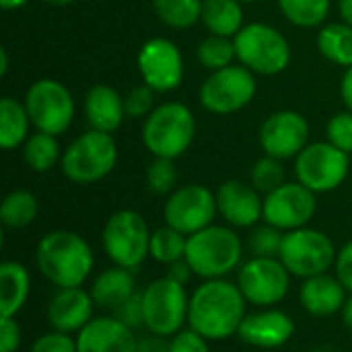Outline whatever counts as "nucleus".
Returning a JSON list of instances; mask_svg holds the SVG:
<instances>
[{"label": "nucleus", "instance_id": "f257e3e1", "mask_svg": "<svg viewBox=\"0 0 352 352\" xmlns=\"http://www.w3.org/2000/svg\"><path fill=\"white\" fill-rule=\"evenodd\" d=\"M248 305L237 283L229 278L202 280L190 295L188 328L210 342H223L237 336V330L248 316Z\"/></svg>", "mask_w": 352, "mask_h": 352}, {"label": "nucleus", "instance_id": "f03ea898", "mask_svg": "<svg viewBox=\"0 0 352 352\" xmlns=\"http://www.w3.org/2000/svg\"><path fill=\"white\" fill-rule=\"evenodd\" d=\"M35 266L56 289L82 287L95 268V254L89 241L76 231L56 229L39 239Z\"/></svg>", "mask_w": 352, "mask_h": 352}, {"label": "nucleus", "instance_id": "7ed1b4c3", "mask_svg": "<svg viewBox=\"0 0 352 352\" xmlns=\"http://www.w3.org/2000/svg\"><path fill=\"white\" fill-rule=\"evenodd\" d=\"M186 262L202 280L227 278L243 264V241L233 227L212 223L188 237Z\"/></svg>", "mask_w": 352, "mask_h": 352}, {"label": "nucleus", "instance_id": "20e7f679", "mask_svg": "<svg viewBox=\"0 0 352 352\" xmlns=\"http://www.w3.org/2000/svg\"><path fill=\"white\" fill-rule=\"evenodd\" d=\"M196 128V116L188 105L179 101H167L155 107L153 113L144 120L140 138L153 157L175 161L192 146Z\"/></svg>", "mask_w": 352, "mask_h": 352}, {"label": "nucleus", "instance_id": "39448f33", "mask_svg": "<svg viewBox=\"0 0 352 352\" xmlns=\"http://www.w3.org/2000/svg\"><path fill=\"white\" fill-rule=\"evenodd\" d=\"M118 163V144L113 134L87 130L76 136L62 153L60 169L76 186H91L105 179Z\"/></svg>", "mask_w": 352, "mask_h": 352}, {"label": "nucleus", "instance_id": "423d86ee", "mask_svg": "<svg viewBox=\"0 0 352 352\" xmlns=\"http://www.w3.org/2000/svg\"><path fill=\"white\" fill-rule=\"evenodd\" d=\"M239 64L254 74L276 76L291 64L293 52L289 39L268 23H248L233 37Z\"/></svg>", "mask_w": 352, "mask_h": 352}, {"label": "nucleus", "instance_id": "0eeeda50", "mask_svg": "<svg viewBox=\"0 0 352 352\" xmlns=\"http://www.w3.org/2000/svg\"><path fill=\"white\" fill-rule=\"evenodd\" d=\"M151 235L148 223L136 210H116L103 225L101 245L113 266L136 270L151 258Z\"/></svg>", "mask_w": 352, "mask_h": 352}, {"label": "nucleus", "instance_id": "6e6552de", "mask_svg": "<svg viewBox=\"0 0 352 352\" xmlns=\"http://www.w3.org/2000/svg\"><path fill=\"white\" fill-rule=\"evenodd\" d=\"M144 328L148 334L171 338L188 326L190 295L186 285L175 283L169 276L155 278L142 289Z\"/></svg>", "mask_w": 352, "mask_h": 352}, {"label": "nucleus", "instance_id": "1a4fd4ad", "mask_svg": "<svg viewBox=\"0 0 352 352\" xmlns=\"http://www.w3.org/2000/svg\"><path fill=\"white\" fill-rule=\"evenodd\" d=\"M336 256L338 250L328 233L301 227L285 233L278 260L287 266L291 276L305 280L309 276L330 272V268H334Z\"/></svg>", "mask_w": 352, "mask_h": 352}, {"label": "nucleus", "instance_id": "9d476101", "mask_svg": "<svg viewBox=\"0 0 352 352\" xmlns=\"http://www.w3.org/2000/svg\"><path fill=\"white\" fill-rule=\"evenodd\" d=\"M25 109L35 130L54 136L64 134L76 113L70 89L56 78H39L25 91Z\"/></svg>", "mask_w": 352, "mask_h": 352}, {"label": "nucleus", "instance_id": "9b49d317", "mask_svg": "<svg viewBox=\"0 0 352 352\" xmlns=\"http://www.w3.org/2000/svg\"><path fill=\"white\" fill-rule=\"evenodd\" d=\"M256 93V74L243 64H231L227 68L210 72L200 85L198 97L206 111L229 116L248 107L254 101Z\"/></svg>", "mask_w": 352, "mask_h": 352}, {"label": "nucleus", "instance_id": "f8f14e48", "mask_svg": "<svg viewBox=\"0 0 352 352\" xmlns=\"http://www.w3.org/2000/svg\"><path fill=\"white\" fill-rule=\"evenodd\" d=\"M351 171V155L336 148L328 140L309 142L295 157V175L314 194L338 190Z\"/></svg>", "mask_w": 352, "mask_h": 352}, {"label": "nucleus", "instance_id": "ddd939ff", "mask_svg": "<svg viewBox=\"0 0 352 352\" xmlns=\"http://www.w3.org/2000/svg\"><path fill=\"white\" fill-rule=\"evenodd\" d=\"M291 272L278 258L252 256L237 270V287L254 307H276L291 291Z\"/></svg>", "mask_w": 352, "mask_h": 352}, {"label": "nucleus", "instance_id": "4468645a", "mask_svg": "<svg viewBox=\"0 0 352 352\" xmlns=\"http://www.w3.org/2000/svg\"><path fill=\"white\" fill-rule=\"evenodd\" d=\"M217 214V194L200 184H186L173 190L163 206L165 225L177 229L188 237L210 227Z\"/></svg>", "mask_w": 352, "mask_h": 352}, {"label": "nucleus", "instance_id": "2eb2a0df", "mask_svg": "<svg viewBox=\"0 0 352 352\" xmlns=\"http://www.w3.org/2000/svg\"><path fill=\"white\" fill-rule=\"evenodd\" d=\"M138 72L144 85L155 93L175 91L186 74L184 56L175 41L167 37H153L138 50Z\"/></svg>", "mask_w": 352, "mask_h": 352}, {"label": "nucleus", "instance_id": "dca6fc26", "mask_svg": "<svg viewBox=\"0 0 352 352\" xmlns=\"http://www.w3.org/2000/svg\"><path fill=\"white\" fill-rule=\"evenodd\" d=\"M318 194L301 182H285L280 188L264 196V223L280 229L295 231L309 227L318 210Z\"/></svg>", "mask_w": 352, "mask_h": 352}, {"label": "nucleus", "instance_id": "f3484780", "mask_svg": "<svg viewBox=\"0 0 352 352\" xmlns=\"http://www.w3.org/2000/svg\"><path fill=\"white\" fill-rule=\"evenodd\" d=\"M258 142L264 155L280 161L295 159L309 144V122L295 109L274 111L262 122Z\"/></svg>", "mask_w": 352, "mask_h": 352}, {"label": "nucleus", "instance_id": "a211bd4d", "mask_svg": "<svg viewBox=\"0 0 352 352\" xmlns=\"http://www.w3.org/2000/svg\"><path fill=\"white\" fill-rule=\"evenodd\" d=\"M295 332L297 324L287 311L278 307H258L256 311H248L237 330V338L252 349L274 351L289 344Z\"/></svg>", "mask_w": 352, "mask_h": 352}, {"label": "nucleus", "instance_id": "6ab92c4d", "mask_svg": "<svg viewBox=\"0 0 352 352\" xmlns=\"http://www.w3.org/2000/svg\"><path fill=\"white\" fill-rule=\"evenodd\" d=\"M217 206L233 229H254L264 219V196L241 179H227L217 188Z\"/></svg>", "mask_w": 352, "mask_h": 352}, {"label": "nucleus", "instance_id": "aec40b11", "mask_svg": "<svg viewBox=\"0 0 352 352\" xmlns=\"http://www.w3.org/2000/svg\"><path fill=\"white\" fill-rule=\"evenodd\" d=\"M95 307L97 305L91 293L82 287L56 289L47 303V324L52 326V330L76 336L95 318Z\"/></svg>", "mask_w": 352, "mask_h": 352}, {"label": "nucleus", "instance_id": "412c9836", "mask_svg": "<svg viewBox=\"0 0 352 352\" xmlns=\"http://www.w3.org/2000/svg\"><path fill=\"white\" fill-rule=\"evenodd\" d=\"M138 338L130 326L116 316L93 318L78 334V352H134Z\"/></svg>", "mask_w": 352, "mask_h": 352}, {"label": "nucleus", "instance_id": "4be33fe9", "mask_svg": "<svg viewBox=\"0 0 352 352\" xmlns=\"http://www.w3.org/2000/svg\"><path fill=\"white\" fill-rule=\"evenodd\" d=\"M349 291L336 274L324 272L309 276L299 287V303L314 318H330L342 311Z\"/></svg>", "mask_w": 352, "mask_h": 352}, {"label": "nucleus", "instance_id": "5701e85b", "mask_svg": "<svg viewBox=\"0 0 352 352\" xmlns=\"http://www.w3.org/2000/svg\"><path fill=\"white\" fill-rule=\"evenodd\" d=\"M85 118L91 130L113 134L126 120L124 97L109 85H93L85 95Z\"/></svg>", "mask_w": 352, "mask_h": 352}, {"label": "nucleus", "instance_id": "b1692460", "mask_svg": "<svg viewBox=\"0 0 352 352\" xmlns=\"http://www.w3.org/2000/svg\"><path fill=\"white\" fill-rule=\"evenodd\" d=\"M138 291L134 270L122 268V266H111L99 272L93 283H91V297L99 309L105 311H116L126 299H130Z\"/></svg>", "mask_w": 352, "mask_h": 352}, {"label": "nucleus", "instance_id": "393cba45", "mask_svg": "<svg viewBox=\"0 0 352 352\" xmlns=\"http://www.w3.org/2000/svg\"><path fill=\"white\" fill-rule=\"evenodd\" d=\"M31 295V274L25 264L4 260L0 264V316L16 318Z\"/></svg>", "mask_w": 352, "mask_h": 352}, {"label": "nucleus", "instance_id": "a878e982", "mask_svg": "<svg viewBox=\"0 0 352 352\" xmlns=\"http://www.w3.org/2000/svg\"><path fill=\"white\" fill-rule=\"evenodd\" d=\"M202 23L210 35L235 37L243 23L241 0H202Z\"/></svg>", "mask_w": 352, "mask_h": 352}, {"label": "nucleus", "instance_id": "bb28decb", "mask_svg": "<svg viewBox=\"0 0 352 352\" xmlns=\"http://www.w3.org/2000/svg\"><path fill=\"white\" fill-rule=\"evenodd\" d=\"M29 113L25 109V103L16 101L14 97H2L0 99V148L2 151H14L16 146H23L29 138L31 128Z\"/></svg>", "mask_w": 352, "mask_h": 352}, {"label": "nucleus", "instance_id": "cd10ccee", "mask_svg": "<svg viewBox=\"0 0 352 352\" xmlns=\"http://www.w3.org/2000/svg\"><path fill=\"white\" fill-rule=\"evenodd\" d=\"M39 212L37 196L25 188L10 190L0 204V223L4 229H25L29 227Z\"/></svg>", "mask_w": 352, "mask_h": 352}, {"label": "nucleus", "instance_id": "c85d7f7f", "mask_svg": "<svg viewBox=\"0 0 352 352\" xmlns=\"http://www.w3.org/2000/svg\"><path fill=\"white\" fill-rule=\"evenodd\" d=\"M320 54L336 66H352V27L346 23H328L318 33Z\"/></svg>", "mask_w": 352, "mask_h": 352}, {"label": "nucleus", "instance_id": "c756f323", "mask_svg": "<svg viewBox=\"0 0 352 352\" xmlns=\"http://www.w3.org/2000/svg\"><path fill=\"white\" fill-rule=\"evenodd\" d=\"M23 161L35 173H45L60 165L62 151L58 144V136L39 130L29 134V138L23 144Z\"/></svg>", "mask_w": 352, "mask_h": 352}, {"label": "nucleus", "instance_id": "7c9ffc66", "mask_svg": "<svg viewBox=\"0 0 352 352\" xmlns=\"http://www.w3.org/2000/svg\"><path fill=\"white\" fill-rule=\"evenodd\" d=\"M278 8L291 25L314 29L326 23L332 0H278Z\"/></svg>", "mask_w": 352, "mask_h": 352}, {"label": "nucleus", "instance_id": "2f4dec72", "mask_svg": "<svg viewBox=\"0 0 352 352\" xmlns=\"http://www.w3.org/2000/svg\"><path fill=\"white\" fill-rule=\"evenodd\" d=\"M153 10L171 29H190L202 21V0H153Z\"/></svg>", "mask_w": 352, "mask_h": 352}, {"label": "nucleus", "instance_id": "473e14b6", "mask_svg": "<svg viewBox=\"0 0 352 352\" xmlns=\"http://www.w3.org/2000/svg\"><path fill=\"white\" fill-rule=\"evenodd\" d=\"M186 248L188 235L179 233L169 225L155 229L151 235V258L163 266H171L179 260H186Z\"/></svg>", "mask_w": 352, "mask_h": 352}, {"label": "nucleus", "instance_id": "72a5a7b5", "mask_svg": "<svg viewBox=\"0 0 352 352\" xmlns=\"http://www.w3.org/2000/svg\"><path fill=\"white\" fill-rule=\"evenodd\" d=\"M196 58L210 72L231 66L237 60L233 37H225V35H208V37H204L196 47Z\"/></svg>", "mask_w": 352, "mask_h": 352}, {"label": "nucleus", "instance_id": "f704fd0d", "mask_svg": "<svg viewBox=\"0 0 352 352\" xmlns=\"http://www.w3.org/2000/svg\"><path fill=\"white\" fill-rule=\"evenodd\" d=\"M285 165L280 159H274L270 155H264L260 157L254 167H252V173H250V184L262 194H270L274 192L276 188H280L285 184Z\"/></svg>", "mask_w": 352, "mask_h": 352}, {"label": "nucleus", "instance_id": "c9c22d12", "mask_svg": "<svg viewBox=\"0 0 352 352\" xmlns=\"http://www.w3.org/2000/svg\"><path fill=\"white\" fill-rule=\"evenodd\" d=\"M177 167L173 159H163V157H153L144 171L146 186L153 194L159 196H169L173 190H177Z\"/></svg>", "mask_w": 352, "mask_h": 352}, {"label": "nucleus", "instance_id": "e433bc0d", "mask_svg": "<svg viewBox=\"0 0 352 352\" xmlns=\"http://www.w3.org/2000/svg\"><path fill=\"white\" fill-rule=\"evenodd\" d=\"M283 239H285V231L268 225L262 221V225H256L252 229L250 235V252L252 256L258 258H278L280 256V248H283Z\"/></svg>", "mask_w": 352, "mask_h": 352}, {"label": "nucleus", "instance_id": "4c0bfd02", "mask_svg": "<svg viewBox=\"0 0 352 352\" xmlns=\"http://www.w3.org/2000/svg\"><path fill=\"white\" fill-rule=\"evenodd\" d=\"M124 109H126V118L146 120L155 109V91L144 82L130 89L124 95Z\"/></svg>", "mask_w": 352, "mask_h": 352}, {"label": "nucleus", "instance_id": "58836bf2", "mask_svg": "<svg viewBox=\"0 0 352 352\" xmlns=\"http://www.w3.org/2000/svg\"><path fill=\"white\" fill-rule=\"evenodd\" d=\"M326 140L352 155V111H338L330 118L326 126Z\"/></svg>", "mask_w": 352, "mask_h": 352}, {"label": "nucleus", "instance_id": "ea45409f", "mask_svg": "<svg viewBox=\"0 0 352 352\" xmlns=\"http://www.w3.org/2000/svg\"><path fill=\"white\" fill-rule=\"evenodd\" d=\"M29 352H78L76 349V336L66 332H45L31 344Z\"/></svg>", "mask_w": 352, "mask_h": 352}, {"label": "nucleus", "instance_id": "a19ab883", "mask_svg": "<svg viewBox=\"0 0 352 352\" xmlns=\"http://www.w3.org/2000/svg\"><path fill=\"white\" fill-rule=\"evenodd\" d=\"M169 352H210V340H206L192 328H184L169 338Z\"/></svg>", "mask_w": 352, "mask_h": 352}, {"label": "nucleus", "instance_id": "79ce46f5", "mask_svg": "<svg viewBox=\"0 0 352 352\" xmlns=\"http://www.w3.org/2000/svg\"><path fill=\"white\" fill-rule=\"evenodd\" d=\"M111 316L122 320L132 330L144 328V309H142V291H136L130 299H126Z\"/></svg>", "mask_w": 352, "mask_h": 352}, {"label": "nucleus", "instance_id": "37998d69", "mask_svg": "<svg viewBox=\"0 0 352 352\" xmlns=\"http://www.w3.org/2000/svg\"><path fill=\"white\" fill-rule=\"evenodd\" d=\"M23 342V330L16 318L0 316V352H16Z\"/></svg>", "mask_w": 352, "mask_h": 352}, {"label": "nucleus", "instance_id": "c03bdc74", "mask_svg": "<svg viewBox=\"0 0 352 352\" xmlns=\"http://www.w3.org/2000/svg\"><path fill=\"white\" fill-rule=\"evenodd\" d=\"M334 274L344 285V289L352 293V239L338 250V256L334 262Z\"/></svg>", "mask_w": 352, "mask_h": 352}, {"label": "nucleus", "instance_id": "a18cd8bd", "mask_svg": "<svg viewBox=\"0 0 352 352\" xmlns=\"http://www.w3.org/2000/svg\"><path fill=\"white\" fill-rule=\"evenodd\" d=\"M134 352H169V338L148 334L144 338H138V344H136Z\"/></svg>", "mask_w": 352, "mask_h": 352}, {"label": "nucleus", "instance_id": "49530a36", "mask_svg": "<svg viewBox=\"0 0 352 352\" xmlns=\"http://www.w3.org/2000/svg\"><path fill=\"white\" fill-rule=\"evenodd\" d=\"M165 276L173 278V280H175V283H179V285H188V280L194 276V270L190 268V264H188L186 260H179V262H175V264L167 266Z\"/></svg>", "mask_w": 352, "mask_h": 352}, {"label": "nucleus", "instance_id": "de8ad7c7", "mask_svg": "<svg viewBox=\"0 0 352 352\" xmlns=\"http://www.w3.org/2000/svg\"><path fill=\"white\" fill-rule=\"evenodd\" d=\"M340 99H342L344 107L352 111V66L344 68V74L340 78Z\"/></svg>", "mask_w": 352, "mask_h": 352}, {"label": "nucleus", "instance_id": "09e8293b", "mask_svg": "<svg viewBox=\"0 0 352 352\" xmlns=\"http://www.w3.org/2000/svg\"><path fill=\"white\" fill-rule=\"evenodd\" d=\"M338 12H340L342 23L352 27V0H338Z\"/></svg>", "mask_w": 352, "mask_h": 352}, {"label": "nucleus", "instance_id": "8fccbe9b", "mask_svg": "<svg viewBox=\"0 0 352 352\" xmlns=\"http://www.w3.org/2000/svg\"><path fill=\"white\" fill-rule=\"evenodd\" d=\"M340 318H342L344 328L352 332V293H349V299H346V303H344V307L340 311Z\"/></svg>", "mask_w": 352, "mask_h": 352}, {"label": "nucleus", "instance_id": "3c124183", "mask_svg": "<svg viewBox=\"0 0 352 352\" xmlns=\"http://www.w3.org/2000/svg\"><path fill=\"white\" fill-rule=\"evenodd\" d=\"M27 2H29V0H0V6H2L4 10H19V8H23Z\"/></svg>", "mask_w": 352, "mask_h": 352}, {"label": "nucleus", "instance_id": "603ef678", "mask_svg": "<svg viewBox=\"0 0 352 352\" xmlns=\"http://www.w3.org/2000/svg\"><path fill=\"white\" fill-rule=\"evenodd\" d=\"M8 72V52L6 47H0V76H6Z\"/></svg>", "mask_w": 352, "mask_h": 352}, {"label": "nucleus", "instance_id": "864d4df0", "mask_svg": "<svg viewBox=\"0 0 352 352\" xmlns=\"http://www.w3.org/2000/svg\"><path fill=\"white\" fill-rule=\"evenodd\" d=\"M41 2H45L50 6H70V4H74L78 0H41Z\"/></svg>", "mask_w": 352, "mask_h": 352}, {"label": "nucleus", "instance_id": "5fc2aeb1", "mask_svg": "<svg viewBox=\"0 0 352 352\" xmlns=\"http://www.w3.org/2000/svg\"><path fill=\"white\" fill-rule=\"evenodd\" d=\"M243 4H254V2H258V0H241Z\"/></svg>", "mask_w": 352, "mask_h": 352}]
</instances>
